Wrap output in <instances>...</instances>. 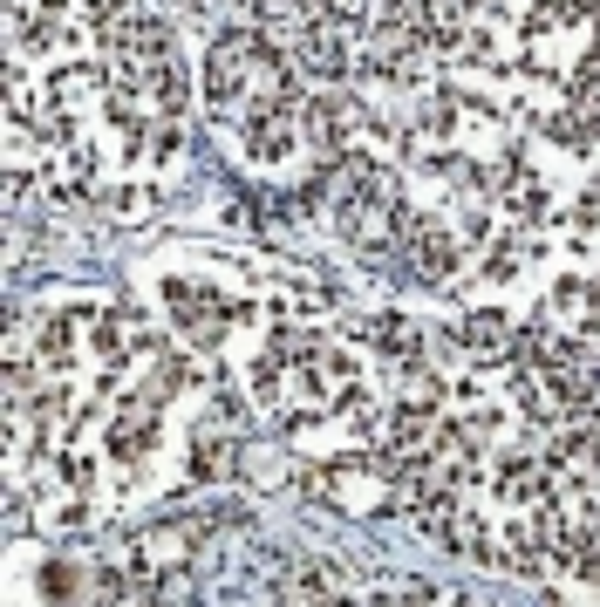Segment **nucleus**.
Instances as JSON below:
<instances>
[{
	"instance_id": "obj_1",
	"label": "nucleus",
	"mask_w": 600,
	"mask_h": 607,
	"mask_svg": "<svg viewBox=\"0 0 600 607\" xmlns=\"http://www.w3.org/2000/svg\"><path fill=\"white\" fill-rule=\"evenodd\" d=\"M464 342L471 348H505V321H498V314H471V321H464Z\"/></svg>"
}]
</instances>
